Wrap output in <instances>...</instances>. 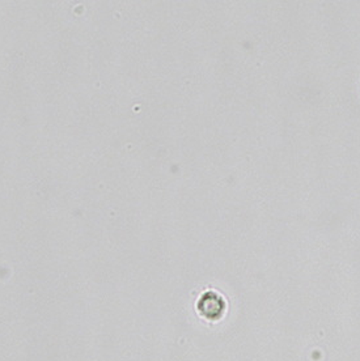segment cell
I'll use <instances>...</instances> for the list:
<instances>
[{
    "label": "cell",
    "instance_id": "obj_1",
    "mask_svg": "<svg viewBox=\"0 0 360 361\" xmlns=\"http://www.w3.org/2000/svg\"><path fill=\"white\" fill-rule=\"evenodd\" d=\"M197 307L200 316L208 318L210 321H215L224 314V298L214 290H208L200 296Z\"/></svg>",
    "mask_w": 360,
    "mask_h": 361
}]
</instances>
